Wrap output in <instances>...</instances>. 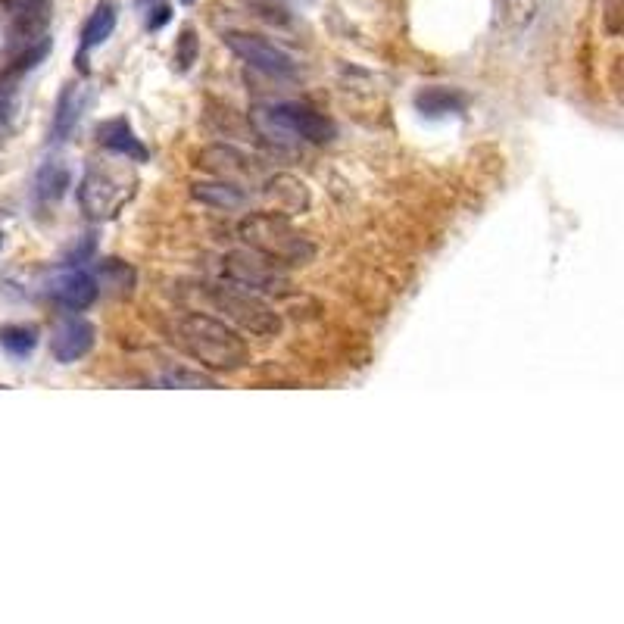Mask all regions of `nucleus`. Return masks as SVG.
I'll return each instance as SVG.
<instances>
[{
  "instance_id": "obj_3",
  "label": "nucleus",
  "mask_w": 624,
  "mask_h": 624,
  "mask_svg": "<svg viewBox=\"0 0 624 624\" xmlns=\"http://www.w3.org/2000/svg\"><path fill=\"white\" fill-rule=\"evenodd\" d=\"M238 238L281 266H306L316 256V244H312L303 231H297L288 219L278 213H250L238 225Z\"/></svg>"
},
{
  "instance_id": "obj_18",
  "label": "nucleus",
  "mask_w": 624,
  "mask_h": 624,
  "mask_svg": "<svg viewBox=\"0 0 624 624\" xmlns=\"http://www.w3.org/2000/svg\"><path fill=\"white\" fill-rule=\"evenodd\" d=\"M94 281H97V288H107L113 294H132L135 272H132V266H125L122 259H103Z\"/></svg>"
},
{
  "instance_id": "obj_2",
  "label": "nucleus",
  "mask_w": 624,
  "mask_h": 624,
  "mask_svg": "<svg viewBox=\"0 0 624 624\" xmlns=\"http://www.w3.org/2000/svg\"><path fill=\"white\" fill-rule=\"evenodd\" d=\"M141 178L132 160L119 156V163H91L78 181V206L88 219L107 222L116 219L135 200Z\"/></svg>"
},
{
  "instance_id": "obj_12",
  "label": "nucleus",
  "mask_w": 624,
  "mask_h": 624,
  "mask_svg": "<svg viewBox=\"0 0 624 624\" xmlns=\"http://www.w3.org/2000/svg\"><path fill=\"white\" fill-rule=\"evenodd\" d=\"M191 197L203 206H213V210H244L250 203V194L234 185V181H222V178H213V181H194L191 185Z\"/></svg>"
},
{
  "instance_id": "obj_19",
  "label": "nucleus",
  "mask_w": 624,
  "mask_h": 624,
  "mask_svg": "<svg viewBox=\"0 0 624 624\" xmlns=\"http://www.w3.org/2000/svg\"><path fill=\"white\" fill-rule=\"evenodd\" d=\"M0 347L10 356H29L38 347V328L35 325H4L0 328Z\"/></svg>"
},
{
  "instance_id": "obj_24",
  "label": "nucleus",
  "mask_w": 624,
  "mask_h": 624,
  "mask_svg": "<svg viewBox=\"0 0 624 624\" xmlns=\"http://www.w3.org/2000/svg\"><path fill=\"white\" fill-rule=\"evenodd\" d=\"M181 4H185V7H191V4H197V0H181Z\"/></svg>"
},
{
  "instance_id": "obj_14",
  "label": "nucleus",
  "mask_w": 624,
  "mask_h": 624,
  "mask_svg": "<svg viewBox=\"0 0 624 624\" xmlns=\"http://www.w3.org/2000/svg\"><path fill=\"white\" fill-rule=\"evenodd\" d=\"M113 29H116V4L113 0H100L82 29V41H78V66L82 69L88 66V54L107 41L113 35Z\"/></svg>"
},
{
  "instance_id": "obj_23",
  "label": "nucleus",
  "mask_w": 624,
  "mask_h": 624,
  "mask_svg": "<svg viewBox=\"0 0 624 624\" xmlns=\"http://www.w3.org/2000/svg\"><path fill=\"white\" fill-rule=\"evenodd\" d=\"M166 22H169V7H166V4H156V7L150 10V16H147V29L156 32V29H160V25H166Z\"/></svg>"
},
{
  "instance_id": "obj_15",
  "label": "nucleus",
  "mask_w": 624,
  "mask_h": 624,
  "mask_svg": "<svg viewBox=\"0 0 624 624\" xmlns=\"http://www.w3.org/2000/svg\"><path fill=\"white\" fill-rule=\"evenodd\" d=\"M263 194L284 213H300L309 206V191H306L303 181L294 178V175H272L263 185Z\"/></svg>"
},
{
  "instance_id": "obj_17",
  "label": "nucleus",
  "mask_w": 624,
  "mask_h": 624,
  "mask_svg": "<svg viewBox=\"0 0 624 624\" xmlns=\"http://www.w3.org/2000/svg\"><path fill=\"white\" fill-rule=\"evenodd\" d=\"M69 185H72V172H69V166H66L63 160H47V163L41 166L38 178H35V197H38L41 203H57V200L66 194Z\"/></svg>"
},
{
  "instance_id": "obj_16",
  "label": "nucleus",
  "mask_w": 624,
  "mask_h": 624,
  "mask_svg": "<svg viewBox=\"0 0 624 624\" xmlns=\"http://www.w3.org/2000/svg\"><path fill=\"white\" fill-rule=\"evenodd\" d=\"M415 107H419L422 116H431V119H440V116H456L465 110V97L459 91H450V88H425L415 94Z\"/></svg>"
},
{
  "instance_id": "obj_9",
  "label": "nucleus",
  "mask_w": 624,
  "mask_h": 624,
  "mask_svg": "<svg viewBox=\"0 0 624 624\" xmlns=\"http://www.w3.org/2000/svg\"><path fill=\"white\" fill-rule=\"evenodd\" d=\"M44 294L69 312H82L97 300L100 288H97L94 275L85 272L82 266H63L47 278Z\"/></svg>"
},
{
  "instance_id": "obj_11",
  "label": "nucleus",
  "mask_w": 624,
  "mask_h": 624,
  "mask_svg": "<svg viewBox=\"0 0 624 624\" xmlns=\"http://www.w3.org/2000/svg\"><path fill=\"white\" fill-rule=\"evenodd\" d=\"M97 144H103L110 153L125 156V160H132V163H144V160H147V147H144L141 138L132 132V125H128L125 116L97 125Z\"/></svg>"
},
{
  "instance_id": "obj_8",
  "label": "nucleus",
  "mask_w": 624,
  "mask_h": 624,
  "mask_svg": "<svg viewBox=\"0 0 624 624\" xmlns=\"http://www.w3.org/2000/svg\"><path fill=\"white\" fill-rule=\"evenodd\" d=\"M194 166L210 172L222 181H253L259 172H263V166H259L256 156L231 147V144H213V147H203L197 156H194Z\"/></svg>"
},
{
  "instance_id": "obj_13",
  "label": "nucleus",
  "mask_w": 624,
  "mask_h": 624,
  "mask_svg": "<svg viewBox=\"0 0 624 624\" xmlns=\"http://www.w3.org/2000/svg\"><path fill=\"white\" fill-rule=\"evenodd\" d=\"M88 103V91L82 85H66L60 100H57V110H54V122H50V141L54 144H63L72 132L78 119H82V110Z\"/></svg>"
},
{
  "instance_id": "obj_20",
  "label": "nucleus",
  "mask_w": 624,
  "mask_h": 624,
  "mask_svg": "<svg viewBox=\"0 0 624 624\" xmlns=\"http://www.w3.org/2000/svg\"><path fill=\"white\" fill-rule=\"evenodd\" d=\"M160 384L163 387H188V390H197V387L213 390V387H219L216 378L203 375V372H188V369H169V372H163L160 375Z\"/></svg>"
},
{
  "instance_id": "obj_7",
  "label": "nucleus",
  "mask_w": 624,
  "mask_h": 624,
  "mask_svg": "<svg viewBox=\"0 0 624 624\" xmlns=\"http://www.w3.org/2000/svg\"><path fill=\"white\" fill-rule=\"evenodd\" d=\"M222 41L228 44V50L241 63H247L250 69L272 75V78H294L297 75V60L288 54L284 47L272 44L263 35L253 32H225Z\"/></svg>"
},
{
  "instance_id": "obj_25",
  "label": "nucleus",
  "mask_w": 624,
  "mask_h": 624,
  "mask_svg": "<svg viewBox=\"0 0 624 624\" xmlns=\"http://www.w3.org/2000/svg\"><path fill=\"white\" fill-rule=\"evenodd\" d=\"M0 241H4V238H0Z\"/></svg>"
},
{
  "instance_id": "obj_1",
  "label": "nucleus",
  "mask_w": 624,
  "mask_h": 624,
  "mask_svg": "<svg viewBox=\"0 0 624 624\" xmlns=\"http://www.w3.org/2000/svg\"><path fill=\"white\" fill-rule=\"evenodd\" d=\"M169 341L197 359L200 366L216 372H238L250 362V347L238 334V328L206 316V312H181L169 325Z\"/></svg>"
},
{
  "instance_id": "obj_4",
  "label": "nucleus",
  "mask_w": 624,
  "mask_h": 624,
  "mask_svg": "<svg viewBox=\"0 0 624 624\" xmlns=\"http://www.w3.org/2000/svg\"><path fill=\"white\" fill-rule=\"evenodd\" d=\"M253 125L263 132L266 138L272 141H281V144H288V141H303V144H328L334 135H337V128L334 122L319 113V110H312L309 103H297V100H281V103H266V107H256L250 113Z\"/></svg>"
},
{
  "instance_id": "obj_6",
  "label": "nucleus",
  "mask_w": 624,
  "mask_h": 624,
  "mask_svg": "<svg viewBox=\"0 0 624 624\" xmlns=\"http://www.w3.org/2000/svg\"><path fill=\"white\" fill-rule=\"evenodd\" d=\"M210 303L216 312H222L225 322L241 328V331H250L256 337H275L281 331V316L278 312L253 291H244L238 284H222V288H213L210 291Z\"/></svg>"
},
{
  "instance_id": "obj_21",
  "label": "nucleus",
  "mask_w": 624,
  "mask_h": 624,
  "mask_svg": "<svg viewBox=\"0 0 624 624\" xmlns=\"http://www.w3.org/2000/svg\"><path fill=\"white\" fill-rule=\"evenodd\" d=\"M537 4L534 0H497V13L506 25H515V29H522V25L531 22Z\"/></svg>"
},
{
  "instance_id": "obj_10",
  "label": "nucleus",
  "mask_w": 624,
  "mask_h": 624,
  "mask_svg": "<svg viewBox=\"0 0 624 624\" xmlns=\"http://www.w3.org/2000/svg\"><path fill=\"white\" fill-rule=\"evenodd\" d=\"M94 341H97V328L82 316H69L50 334V353H54L57 362L69 366V362L85 359L94 350Z\"/></svg>"
},
{
  "instance_id": "obj_22",
  "label": "nucleus",
  "mask_w": 624,
  "mask_h": 624,
  "mask_svg": "<svg viewBox=\"0 0 624 624\" xmlns=\"http://www.w3.org/2000/svg\"><path fill=\"white\" fill-rule=\"evenodd\" d=\"M197 54H200L197 35H194V29H185L178 35V41H175V63H178V69L188 72L197 63Z\"/></svg>"
},
{
  "instance_id": "obj_5",
  "label": "nucleus",
  "mask_w": 624,
  "mask_h": 624,
  "mask_svg": "<svg viewBox=\"0 0 624 624\" xmlns=\"http://www.w3.org/2000/svg\"><path fill=\"white\" fill-rule=\"evenodd\" d=\"M222 275L228 284H238L244 291L266 294V297H291L294 284L281 263L256 253V250H231L222 256Z\"/></svg>"
}]
</instances>
